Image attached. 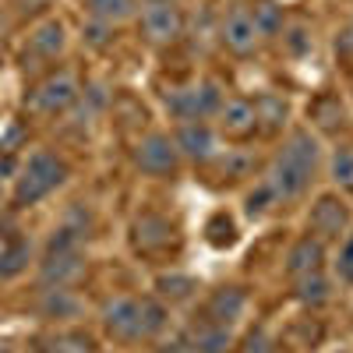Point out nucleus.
<instances>
[{
    "mask_svg": "<svg viewBox=\"0 0 353 353\" xmlns=\"http://www.w3.org/2000/svg\"><path fill=\"white\" fill-rule=\"evenodd\" d=\"M318 159H321L318 138L311 131H293L283 145V152L276 156V163L269 166V176H265V184L276 194V201L304 198L318 173Z\"/></svg>",
    "mask_w": 353,
    "mask_h": 353,
    "instance_id": "nucleus-1",
    "label": "nucleus"
},
{
    "mask_svg": "<svg viewBox=\"0 0 353 353\" xmlns=\"http://www.w3.org/2000/svg\"><path fill=\"white\" fill-rule=\"evenodd\" d=\"M103 329L121 343L152 339L166 329V307L152 297H113L103 307Z\"/></svg>",
    "mask_w": 353,
    "mask_h": 353,
    "instance_id": "nucleus-2",
    "label": "nucleus"
},
{
    "mask_svg": "<svg viewBox=\"0 0 353 353\" xmlns=\"http://www.w3.org/2000/svg\"><path fill=\"white\" fill-rule=\"evenodd\" d=\"M68 181V163L61 156H53L46 149L32 152L25 159L21 173H18V184H14V205L28 209V205H39L43 198H50L57 188Z\"/></svg>",
    "mask_w": 353,
    "mask_h": 353,
    "instance_id": "nucleus-3",
    "label": "nucleus"
},
{
    "mask_svg": "<svg viewBox=\"0 0 353 353\" xmlns=\"http://www.w3.org/2000/svg\"><path fill=\"white\" fill-rule=\"evenodd\" d=\"M223 106V92L216 81H191L166 92V110L176 121H209Z\"/></svg>",
    "mask_w": 353,
    "mask_h": 353,
    "instance_id": "nucleus-4",
    "label": "nucleus"
},
{
    "mask_svg": "<svg viewBox=\"0 0 353 353\" xmlns=\"http://www.w3.org/2000/svg\"><path fill=\"white\" fill-rule=\"evenodd\" d=\"M78 99V81L71 71H53L46 74L32 92H28V110L32 113H43V117H57V113H64L68 106H74Z\"/></svg>",
    "mask_w": 353,
    "mask_h": 353,
    "instance_id": "nucleus-5",
    "label": "nucleus"
},
{
    "mask_svg": "<svg viewBox=\"0 0 353 353\" xmlns=\"http://www.w3.org/2000/svg\"><path fill=\"white\" fill-rule=\"evenodd\" d=\"M141 32L156 46L173 43L181 36L184 32V11L176 8V0H145L141 4Z\"/></svg>",
    "mask_w": 353,
    "mask_h": 353,
    "instance_id": "nucleus-6",
    "label": "nucleus"
},
{
    "mask_svg": "<svg viewBox=\"0 0 353 353\" xmlns=\"http://www.w3.org/2000/svg\"><path fill=\"white\" fill-rule=\"evenodd\" d=\"M134 163L141 173H152V176H163V173H173L176 163H181V152H176V145L170 134L163 131H152L145 134L138 145H134Z\"/></svg>",
    "mask_w": 353,
    "mask_h": 353,
    "instance_id": "nucleus-7",
    "label": "nucleus"
},
{
    "mask_svg": "<svg viewBox=\"0 0 353 353\" xmlns=\"http://www.w3.org/2000/svg\"><path fill=\"white\" fill-rule=\"evenodd\" d=\"M346 223H350V209H346V201L336 198V194H321L311 205V212H307V230H311V237H318L321 244L336 241L339 233L346 230Z\"/></svg>",
    "mask_w": 353,
    "mask_h": 353,
    "instance_id": "nucleus-8",
    "label": "nucleus"
},
{
    "mask_svg": "<svg viewBox=\"0 0 353 353\" xmlns=\"http://www.w3.org/2000/svg\"><path fill=\"white\" fill-rule=\"evenodd\" d=\"M176 346H181V353H226V346H230V329L201 314V318H194L191 325L181 332Z\"/></svg>",
    "mask_w": 353,
    "mask_h": 353,
    "instance_id": "nucleus-9",
    "label": "nucleus"
},
{
    "mask_svg": "<svg viewBox=\"0 0 353 353\" xmlns=\"http://www.w3.org/2000/svg\"><path fill=\"white\" fill-rule=\"evenodd\" d=\"M173 145L176 152L188 156V159H198V163H209L219 156V141H216V131L205 124V121H181L173 134Z\"/></svg>",
    "mask_w": 353,
    "mask_h": 353,
    "instance_id": "nucleus-10",
    "label": "nucleus"
},
{
    "mask_svg": "<svg viewBox=\"0 0 353 353\" xmlns=\"http://www.w3.org/2000/svg\"><path fill=\"white\" fill-rule=\"evenodd\" d=\"M261 32H258V25H254V14L251 8H233L226 18H223V43L230 53H237V57H248L254 46H258Z\"/></svg>",
    "mask_w": 353,
    "mask_h": 353,
    "instance_id": "nucleus-11",
    "label": "nucleus"
},
{
    "mask_svg": "<svg viewBox=\"0 0 353 353\" xmlns=\"http://www.w3.org/2000/svg\"><path fill=\"white\" fill-rule=\"evenodd\" d=\"M219 128L223 134L230 138H248L258 131V121H254V103L251 99H241V96H233V99H223L219 106Z\"/></svg>",
    "mask_w": 353,
    "mask_h": 353,
    "instance_id": "nucleus-12",
    "label": "nucleus"
},
{
    "mask_svg": "<svg viewBox=\"0 0 353 353\" xmlns=\"http://www.w3.org/2000/svg\"><path fill=\"white\" fill-rule=\"evenodd\" d=\"M244 307H248V293L241 286H223L209 297V304H205V318H212V321L230 329L233 321L244 314Z\"/></svg>",
    "mask_w": 353,
    "mask_h": 353,
    "instance_id": "nucleus-13",
    "label": "nucleus"
},
{
    "mask_svg": "<svg viewBox=\"0 0 353 353\" xmlns=\"http://www.w3.org/2000/svg\"><path fill=\"white\" fill-rule=\"evenodd\" d=\"M321 261H325V244H321L318 237H311V233H304V237L293 244L290 254H286V272L293 279H301L307 272H318Z\"/></svg>",
    "mask_w": 353,
    "mask_h": 353,
    "instance_id": "nucleus-14",
    "label": "nucleus"
},
{
    "mask_svg": "<svg viewBox=\"0 0 353 353\" xmlns=\"http://www.w3.org/2000/svg\"><path fill=\"white\" fill-rule=\"evenodd\" d=\"M64 46H68V28L57 18H46L43 25L32 28V36H28V50L36 57H43V61H53L57 53H64Z\"/></svg>",
    "mask_w": 353,
    "mask_h": 353,
    "instance_id": "nucleus-15",
    "label": "nucleus"
},
{
    "mask_svg": "<svg viewBox=\"0 0 353 353\" xmlns=\"http://www.w3.org/2000/svg\"><path fill=\"white\" fill-rule=\"evenodd\" d=\"M170 237H173V226L163 216H156V212L138 216V223H134V244L141 251H163V248H170Z\"/></svg>",
    "mask_w": 353,
    "mask_h": 353,
    "instance_id": "nucleus-16",
    "label": "nucleus"
},
{
    "mask_svg": "<svg viewBox=\"0 0 353 353\" xmlns=\"http://www.w3.org/2000/svg\"><path fill=\"white\" fill-rule=\"evenodd\" d=\"M28 254H32V244H28L25 237H18V233L0 237V279H11V276L25 272Z\"/></svg>",
    "mask_w": 353,
    "mask_h": 353,
    "instance_id": "nucleus-17",
    "label": "nucleus"
},
{
    "mask_svg": "<svg viewBox=\"0 0 353 353\" xmlns=\"http://www.w3.org/2000/svg\"><path fill=\"white\" fill-rule=\"evenodd\" d=\"M286 117H290V106L283 96H272V92H265L254 99V121L261 131H279L286 124Z\"/></svg>",
    "mask_w": 353,
    "mask_h": 353,
    "instance_id": "nucleus-18",
    "label": "nucleus"
},
{
    "mask_svg": "<svg viewBox=\"0 0 353 353\" xmlns=\"http://www.w3.org/2000/svg\"><path fill=\"white\" fill-rule=\"evenodd\" d=\"M237 223H233V216L226 212V209H219V212H212L209 216V223H205V241H209L216 251H226V248H233L237 244Z\"/></svg>",
    "mask_w": 353,
    "mask_h": 353,
    "instance_id": "nucleus-19",
    "label": "nucleus"
},
{
    "mask_svg": "<svg viewBox=\"0 0 353 353\" xmlns=\"http://www.w3.org/2000/svg\"><path fill=\"white\" fill-rule=\"evenodd\" d=\"M297 297L304 301V304H311V307H318V304H325L329 297H332V283L325 279V272H307V276H301L297 279Z\"/></svg>",
    "mask_w": 353,
    "mask_h": 353,
    "instance_id": "nucleus-20",
    "label": "nucleus"
},
{
    "mask_svg": "<svg viewBox=\"0 0 353 353\" xmlns=\"http://www.w3.org/2000/svg\"><path fill=\"white\" fill-rule=\"evenodd\" d=\"M88 4V14L103 25H117L134 14V0H85Z\"/></svg>",
    "mask_w": 353,
    "mask_h": 353,
    "instance_id": "nucleus-21",
    "label": "nucleus"
},
{
    "mask_svg": "<svg viewBox=\"0 0 353 353\" xmlns=\"http://www.w3.org/2000/svg\"><path fill=\"white\" fill-rule=\"evenodd\" d=\"M43 311L50 318H71L78 311V301L71 297L68 286H53V290H46V297H43Z\"/></svg>",
    "mask_w": 353,
    "mask_h": 353,
    "instance_id": "nucleus-22",
    "label": "nucleus"
},
{
    "mask_svg": "<svg viewBox=\"0 0 353 353\" xmlns=\"http://www.w3.org/2000/svg\"><path fill=\"white\" fill-rule=\"evenodd\" d=\"M251 14H254V25H258L261 36H276L279 28H283V8L272 4V0H261V4H254Z\"/></svg>",
    "mask_w": 353,
    "mask_h": 353,
    "instance_id": "nucleus-23",
    "label": "nucleus"
},
{
    "mask_svg": "<svg viewBox=\"0 0 353 353\" xmlns=\"http://www.w3.org/2000/svg\"><path fill=\"white\" fill-rule=\"evenodd\" d=\"M332 181L346 191H353V149L350 145H339L332 152Z\"/></svg>",
    "mask_w": 353,
    "mask_h": 353,
    "instance_id": "nucleus-24",
    "label": "nucleus"
},
{
    "mask_svg": "<svg viewBox=\"0 0 353 353\" xmlns=\"http://www.w3.org/2000/svg\"><path fill=\"white\" fill-rule=\"evenodd\" d=\"M50 353H96V346H92V339L81 336V332H61L53 339Z\"/></svg>",
    "mask_w": 353,
    "mask_h": 353,
    "instance_id": "nucleus-25",
    "label": "nucleus"
},
{
    "mask_svg": "<svg viewBox=\"0 0 353 353\" xmlns=\"http://www.w3.org/2000/svg\"><path fill=\"white\" fill-rule=\"evenodd\" d=\"M336 279L339 283H346V286H353V233H346V241L339 244V254H336Z\"/></svg>",
    "mask_w": 353,
    "mask_h": 353,
    "instance_id": "nucleus-26",
    "label": "nucleus"
},
{
    "mask_svg": "<svg viewBox=\"0 0 353 353\" xmlns=\"http://www.w3.org/2000/svg\"><path fill=\"white\" fill-rule=\"evenodd\" d=\"M159 290H163V297H170V301H184V297H191L194 279H188V276H170V279H159Z\"/></svg>",
    "mask_w": 353,
    "mask_h": 353,
    "instance_id": "nucleus-27",
    "label": "nucleus"
},
{
    "mask_svg": "<svg viewBox=\"0 0 353 353\" xmlns=\"http://www.w3.org/2000/svg\"><path fill=\"white\" fill-rule=\"evenodd\" d=\"M269 205H276V194L269 191V184H261L254 194H248V216L251 219L265 216V212H269Z\"/></svg>",
    "mask_w": 353,
    "mask_h": 353,
    "instance_id": "nucleus-28",
    "label": "nucleus"
},
{
    "mask_svg": "<svg viewBox=\"0 0 353 353\" xmlns=\"http://www.w3.org/2000/svg\"><path fill=\"white\" fill-rule=\"evenodd\" d=\"M244 353H272L269 336H265L261 329H258V332H251V336H248V343H244Z\"/></svg>",
    "mask_w": 353,
    "mask_h": 353,
    "instance_id": "nucleus-29",
    "label": "nucleus"
},
{
    "mask_svg": "<svg viewBox=\"0 0 353 353\" xmlns=\"http://www.w3.org/2000/svg\"><path fill=\"white\" fill-rule=\"evenodd\" d=\"M0 353H14V350H11V346H4V343H0Z\"/></svg>",
    "mask_w": 353,
    "mask_h": 353,
    "instance_id": "nucleus-30",
    "label": "nucleus"
},
{
    "mask_svg": "<svg viewBox=\"0 0 353 353\" xmlns=\"http://www.w3.org/2000/svg\"><path fill=\"white\" fill-rule=\"evenodd\" d=\"M0 32H4V18H0Z\"/></svg>",
    "mask_w": 353,
    "mask_h": 353,
    "instance_id": "nucleus-31",
    "label": "nucleus"
}]
</instances>
